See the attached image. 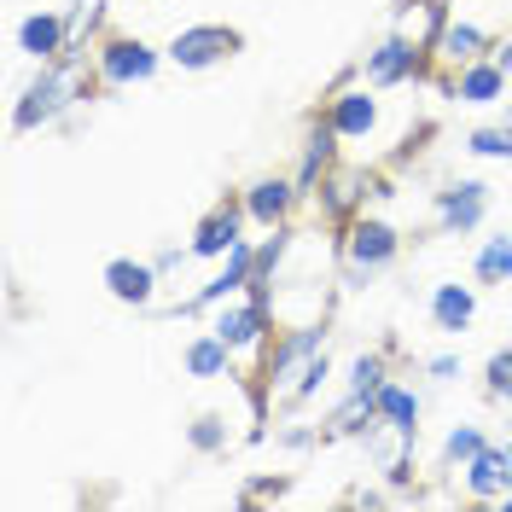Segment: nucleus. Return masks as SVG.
I'll return each instance as SVG.
<instances>
[{
	"mask_svg": "<svg viewBox=\"0 0 512 512\" xmlns=\"http://www.w3.org/2000/svg\"><path fill=\"white\" fill-rule=\"evenodd\" d=\"M94 82L99 76L88 70V53H64L53 64H35V76L12 99V128L30 134V128H47V123H59V117H70L88 99Z\"/></svg>",
	"mask_w": 512,
	"mask_h": 512,
	"instance_id": "f257e3e1",
	"label": "nucleus"
},
{
	"mask_svg": "<svg viewBox=\"0 0 512 512\" xmlns=\"http://www.w3.org/2000/svg\"><path fill=\"white\" fill-rule=\"evenodd\" d=\"M402 256V233L384 222V216H350L344 222V239H338V262H344V280L350 286H367L373 274H384L390 262Z\"/></svg>",
	"mask_w": 512,
	"mask_h": 512,
	"instance_id": "f03ea898",
	"label": "nucleus"
},
{
	"mask_svg": "<svg viewBox=\"0 0 512 512\" xmlns=\"http://www.w3.org/2000/svg\"><path fill=\"white\" fill-rule=\"evenodd\" d=\"M326 350V320L320 326H286L274 338V350L262 355V396H297V379L309 373V361Z\"/></svg>",
	"mask_w": 512,
	"mask_h": 512,
	"instance_id": "7ed1b4c3",
	"label": "nucleus"
},
{
	"mask_svg": "<svg viewBox=\"0 0 512 512\" xmlns=\"http://www.w3.org/2000/svg\"><path fill=\"white\" fill-rule=\"evenodd\" d=\"M169 59L163 47H152L146 35H105L94 47V76L99 88H140L158 76V64Z\"/></svg>",
	"mask_w": 512,
	"mask_h": 512,
	"instance_id": "20e7f679",
	"label": "nucleus"
},
{
	"mask_svg": "<svg viewBox=\"0 0 512 512\" xmlns=\"http://www.w3.org/2000/svg\"><path fill=\"white\" fill-rule=\"evenodd\" d=\"M251 280H256V245L251 239H239L233 251L222 256V268L204 280V286L192 291V297H181L169 315L175 320H187V315H204V309H222L227 297H239V291H251Z\"/></svg>",
	"mask_w": 512,
	"mask_h": 512,
	"instance_id": "39448f33",
	"label": "nucleus"
},
{
	"mask_svg": "<svg viewBox=\"0 0 512 512\" xmlns=\"http://www.w3.org/2000/svg\"><path fill=\"white\" fill-rule=\"evenodd\" d=\"M367 198H390L379 175H367V163H332L320 175V216L326 222H350L367 210Z\"/></svg>",
	"mask_w": 512,
	"mask_h": 512,
	"instance_id": "423d86ee",
	"label": "nucleus"
},
{
	"mask_svg": "<svg viewBox=\"0 0 512 512\" xmlns=\"http://www.w3.org/2000/svg\"><path fill=\"white\" fill-rule=\"evenodd\" d=\"M245 47V35L233 30V24H187V30L169 35V64L175 70H216V64H227L233 53Z\"/></svg>",
	"mask_w": 512,
	"mask_h": 512,
	"instance_id": "0eeeda50",
	"label": "nucleus"
},
{
	"mask_svg": "<svg viewBox=\"0 0 512 512\" xmlns=\"http://www.w3.org/2000/svg\"><path fill=\"white\" fill-rule=\"evenodd\" d=\"M12 53H24L30 64H53L70 53V30H64L59 6H30V12H12Z\"/></svg>",
	"mask_w": 512,
	"mask_h": 512,
	"instance_id": "6e6552de",
	"label": "nucleus"
},
{
	"mask_svg": "<svg viewBox=\"0 0 512 512\" xmlns=\"http://www.w3.org/2000/svg\"><path fill=\"white\" fill-rule=\"evenodd\" d=\"M419 64H425V47H419V41H408L402 30H390L379 47L361 59V82L384 94V88H402V82H414Z\"/></svg>",
	"mask_w": 512,
	"mask_h": 512,
	"instance_id": "1a4fd4ad",
	"label": "nucleus"
},
{
	"mask_svg": "<svg viewBox=\"0 0 512 512\" xmlns=\"http://www.w3.org/2000/svg\"><path fill=\"white\" fill-rule=\"evenodd\" d=\"M268 297H256V291H239V297H227L222 309H216V332H222L227 344H233V355H251L268 344Z\"/></svg>",
	"mask_w": 512,
	"mask_h": 512,
	"instance_id": "9d476101",
	"label": "nucleus"
},
{
	"mask_svg": "<svg viewBox=\"0 0 512 512\" xmlns=\"http://www.w3.org/2000/svg\"><path fill=\"white\" fill-rule=\"evenodd\" d=\"M245 222H251V216H245V198H222L210 216H198V227H192V239H187L192 256H204V262H222V256L233 251L239 239H245Z\"/></svg>",
	"mask_w": 512,
	"mask_h": 512,
	"instance_id": "9b49d317",
	"label": "nucleus"
},
{
	"mask_svg": "<svg viewBox=\"0 0 512 512\" xmlns=\"http://www.w3.org/2000/svg\"><path fill=\"white\" fill-rule=\"evenodd\" d=\"M239 198H245V216H251L256 227H268V233H274V227L291 222V210H297V198H303V192H297V175H256Z\"/></svg>",
	"mask_w": 512,
	"mask_h": 512,
	"instance_id": "f8f14e48",
	"label": "nucleus"
},
{
	"mask_svg": "<svg viewBox=\"0 0 512 512\" xmlns=\"http://www.w3.org/2000/svg\"><path fill=\"white\" fill-rule=\"evenodd\" d=\"M326 123L338 128V140H373L379 134V88H338L326 99Z\"/></svg>",
	"mask_w": 512,
	"mask_h": 512,
	"instance_id": "ddd939ff",
	"label": "nucleus"
},
{
	"mask_svg": "<svg viewBox=\"0 0 512 512\" xmlns=\"http://www.w3.org/2000/svg\"><path fill=\"white\" fill-rule=\"evenodd\" d=\"M483 216H489V187L472 181V175H460L437 192V227L443 233H478Z\"/></svg>",
	"mask_w": 512,
	"mask_h": 512,
	"instance_id": "4468645a",
	"label": "nucleus"
},
{
	"mask_svg": "<svg viewBox=\"0 0 512 512\" xmlns=\"http://www.w3.org/2000/svg\"><path fill=\"white\" fill-rule=\"evenodd\" d=\"M158 262H134V256H111L105 262V291H111V303H123V309H152L158 303Z\"/></svg>",
	"mask_w": 512,
	"mask_h": 512,
	"instance_id": "2eb2a0df",
	"label": "nucleus"
},
{
	"mask_svg": "<svg viewBox=\"0 0 512 512\" xmlns=\"http://www.w3.org/2000/svg\"><path fill=\"white\" fill-rule=\"evenodd\" d=\"M460 478H466V495L472 501H501V495H512V443H489L483 454H472L460 466Z\"/></svg>",
	"mask_w": 512,
	"mask_h": 512,
	"instance_id": "dca6fc26",
	"label": "nucleus"
},
{
	"mask_svg": "<svg viewBox=\"0 0 512 512\" xmlns=\"http://www.w3.org/2000/svg\"><path fill=\"white\" fill-rule=\"evenodd\" d=\"M448 99L454 105H472V111H483V105H501L507 99V70L495 59H472L454 70V82H448Z\"/></svg>",
	"mask_w": 512,
	"mask_h": 512,
	"instance_id": "f3484780",
	"label": "nucleus"
},
{
	"mask_svg": "<svg viewBox=\"0 0 512 512\" xmlns=\"http://www.w3.org/2000/svg\"><path fill=\"white\" fill-rule=\"evenodd\" d=\"M489 30H478V24H466V18H448L443 30H437V41H431V59L448 64V70H460V64L472 59H489Z\"/></svg>",
	"mask_w": 512,
	"mask_h": 512,
	"instance_id": "a211bd4d",
	"label": "nucleus"
},
{
	"mask_svg": "<svg viewBox=\"0 0 512 512\" xmlns=\"http://www.w3.org/2000/svg\"><path fill=\"white\" fill-rule=\"evenodd\" d=\"M472 320H478V286H460V280L431 286V326L437 332H466Z\"/></svg>",
	"mask_w": 512,
	"mask_h": 512,
	"instance_id": "6ab92c4d",
	"label": "nucleus"
},
{
	"mask_svg": "<svg viewBox=\"0 0 512 512\" xmlns=\"http://www.w3.org/2000/svg\"><path fill=\"white\" fill-rule=\"evenodd\" d=\"M192 379H233V344H227L216 326H204V332H192L187 350H181Z\"/></svg>",
	"mask_w": 512,
	"mask_h": 512,
	"instance_id": "aec40b11",
	"label": "nucleus"
},
{
	"mask_svg": "<svg viewBox=\"0 0 512 512\" xmlns=\"http://www.w3.org/2000/svg\"><path fill=\"white\" fill-rule=\"evenodd\" d=\"M332 163H338V128L320 117V123H309V140H303V163H297V192L309 198V192L320 187V175H326Z\"/></svg>",
	"mask_w": 512,
	"mask_h": 512,
	"instance_id": "412c9836",
	"label": "nucleus"
},
{
	"mask_svg": "<svg viewBox=\"0 0 512 512\" xmlns=\"http://www.w3.org/2000/svg\"><path fill=\"white\" fill-rule=\"evenodd\" d=\"M419 414H425V402H419V390L414 384H402V379H390L379 390V419L396 431V437H408V443H419Z\"/></svg>",
	"mask_w": 512,
	"mask_h": 512,
	"instance_id": "4be33fe9",
	"label": "nucleus"
},
{
	"mask_svg": "<svg viewBox=\"0 0 512 512\" xmlns=\"http://www.w3.org/2000/svg\"><path fill=\"white\" fill-rule=\"evenodd\" d=\"M472 280L478 286H512V233H489L472 256Z\"/></svg>",
	"mask_w": 512,
	"mask_h": 512,
	"instance_id": "5701e85b",
	"label": "nucleus"
},
{
	"mask_svg": "<svg viewBox=\"0 0 512 512\" xmlns=\"http://www.w3.org/2000/svg\"><path fill=\"white\" fill-rule=\"evenodd\" d=\"M187 443L198 448V454H227V448H233V419L216 414V408H210V414H198L187 425Z\"/></svg>",
	"mask_w": 512,
	"mask_h": 512,
	"instance_id": "b1692460",
	"label": "nucleus"
},
{
	"mask_svg": "<svg viewBox=\"0 0 512 512\" xmlns=\"http://www.w3.org/2000/svg\"><path fill=\"white\" fill-rule=\"evenodd\" d=\"M105 24V0H70V12H64V30H70V53H82L88 41L99 35Z\"/></svg>",
	"mask_w": 512,
	"mask_h": 512,
	"instance_id": "393cba45",
	"label": "nucleus"
},
{
	"mask_svg": "<svg viewBox=\"0 0 512 512\" xmlns=\"http://www.w3.org/2000/svg\"><path fill=\"white\" fill-rule=\"evenodd\" d=\"M384 384H390V350H361L350 361V390H361V396H379Z\"/></svg>",
	"mask_w": 512,
	"mask_h": 512,
	"instance_id": "a878e982",
	"label": "nucleus"
},
{
	"mask_svg": "<svg viewBox=\"0 0 512 512\" xmlns=\"http://www.w3.org/2000/svg\"><path fill=\"white\" fill-rule=\"evenodd\" d=\"M483 448H489L483 425H454V431L443 437V466H448V472H460V466H466L472 454H483Z\"/></svg>",
	"mask_w": 512,
	"mask_h": 512,
	"instance_id": "bb28decb",
	"label": "nucleus"
},
{
	"mask_svg": "<svg viewBox=\"0 0 512 512\" xmlns=\"http://www.w3.org/2000/svg\"><path fill=\"white\" fill-rule=\"evenodd\" d=\"M466 152H472V158H501V163H512V123H483V128H472V134H466Z\"/></svg>",
	"mask_w": 512,
	"mask_h": 512,
	"instance_id": "cd10ccee",
	"label": "nucleus"
},
{
	"mask_svg": "<svg viewBox=\"0 0 512 512\" xmlns=\"http://www.w3.org/2000/svg\"><path fill=\"white\" fill-rule=\"evenodd\" d=\"M483 396L489 402H507L512 396V344H501V350L483 361Z\"/></svg>",
	"mask_w": 512,
	"mask_h": 512,
	"instance_id": "c85d7f7f",
	"label": "nucleus"
},
{
	"mask_svg": "<svg viewBox=\"0 0 512 512\" xmlns=\"http://www.w3.org/2000/svg\"><path fill=\"white\" fill-rule=\"evenodd\" d=\"M326 384H332V355L320 350L315 361H309V373L297 379V396H291V402H315V396L326 390Z\"/></svg>",
	"mask_w": 512,
	"mask_h": 512,
	"instance_id": "c756f323",
	"label": "nucleus"
},
{
	"mask_svg": "<svg viewBox=\"0 0 512 512\" xmlns=\"http://www.w3.org/2000/svg\"><path fill=\"white\" fill-rule=\"evenodd\" d=\"M315 443H326L320 425H286V431H280V448H291V454H309Z\"/></svg>",
	"mask_w": 512,
	"mask_h": 512,
	"instance_id": "7c9ffc66",
	"label": "nucleus"
},
{
	"mask_svg": "<svg viewBox=\"0 0 512 512\" xmlns=\"http://www.w3.org/2000/svg\"><path fill=\"white\" fill-rule=\"evenodd\" d=\"M152 262H158V274H175V268H187L192 262V245H163Z\"/></svg>",
	"mask_w": 512,
	"mask_h": 512,
	"instance_id": "2f4dec72",
	"label": "nucleus"
},
{
	"mask_svg": "<svg viewBox=\"0 0 512 512\" xmlns=\"http://www.w3.org/2000/svg\"><path fill=\"white\" fill-rule=\"evenodd\" d=\"M425 373H431L437 384H454V373H460V355H431V361H425Z\"/></svg>",
	"mask_w": 512,
	"mask_h": 512,
	"instance_id": "473e14b6",
	"label": "nucleus"
},
{
	"mask_svg": "<svg viewBox=\"0 0 512 512\" xmlns=\"http://www.w3.org/2000/svg\"><path fill=\"white\" fill-rule=\"evenodd\" d=\"M489 59H495V64H501V70L512 76V35H507V41H495V47H489Z\"/></svg>",
	"mask_w": 512,
	"mask_h": 512,
	"instance_id": "72a5a7b5",
	"label": "nucleus"
},
{
	"mask_svg": "<svg viewBox=\"0 0 512 512\" xmlns=\"http://www.w3.org/2000/svg\"><path fill=\"white\" fill-rule=\"evenodd\" d=\"M350 501H355V507H384V495H379V489H355Z\"/></svg>",
	"mask_w": 512,
	"mask_h": 512,
	"instance_id": "f704fd0d",
	"label": "nucleus"
},
{
	"mask_svg": "<svg viewBox=\"0 0 512 512\" xmlns=\"http://www.w3.org/2000/svg\"><path fill=\"white\" fill-rule=\"evenodd\" d=\"M495 507H501V512H512V495H501V501H495Z\"/></svg>",
	"mask_w": 512,
	"mask_h": 512,
	"instance_id": "c9c22d12",
	"label": "nucleus"
},
{
	"mask_svg": "<svg viewBox=\"0 0 512 512\" xmlns=\"http://www.w3.org/2000/svg\"><path fill=\"white\" fill-rule=\"evenodd\" d=\"M501 408H507V431H512V396H507V402H501Z\"/></svg>",
	"mask_w": 512,
	"mask_h": 512,
	"instance_id": "e433bc0d",
	"label": "nucleus"
},
{
	"mask_svg": "<svg viewBox=\"0 0 512 512\" xmlns=\"http://www.w3.org/2000/svg\"><path fill=\"white\" fill-rule=\"evenodd\" d=\"M507 123H512V99H507Z\"/></svg>",
	"mask_w": 512,
	"mask_h": 512,
	"instance_id": "4c0bfd02",
	"label": "nucleus"
}]
</instances>
